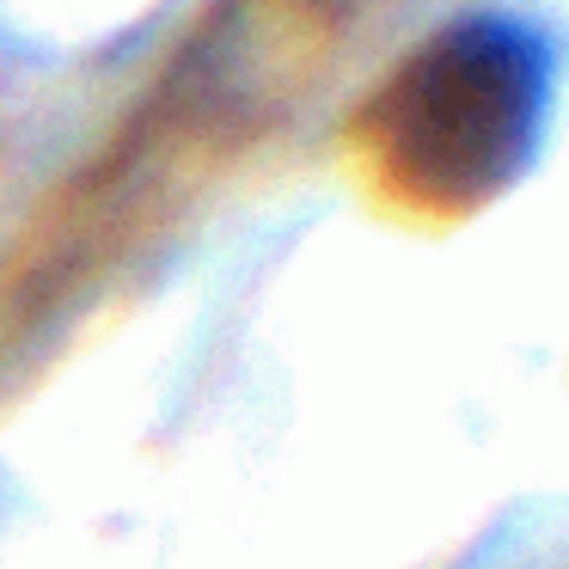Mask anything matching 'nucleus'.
I'll return each mask as SVG.
<instances>
[{"mask_svg": "<svg viewBox=\"0 0 569 569\" xmlns=\"http://www.w3.org/2000/svg\"><path fill=\"white\" fill-rule=\"evenodd\" d=\"M563 50L532 13L483 7L417 43L361 104V136L398 197L478 214L539 166Z\"/></svg>", "mask_w": 569, "mask_h": 569, "instance_id": "obj_1", "label": "nucleus"}]
</instances>
